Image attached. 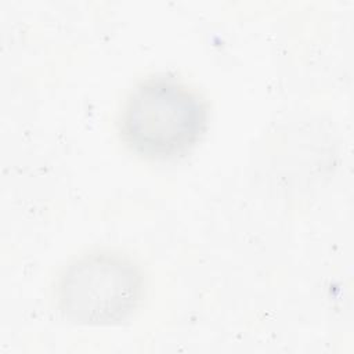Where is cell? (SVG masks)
Returning <instances> with one entry per match:
<instances>
[{
  "label": "cell",
  "mask_w": 354,
  "mask_h": 354,
  "mask_svg": "<svg viewBox=\"0 0 354 354\" xmlns=\"http://www.w3.org/2000/svg\"><path fill=\"white\" fill-rule=\"evenodd\" d=\"M206 101L169 73L140 80L129 93L119 119V133L130 151L151 160L187 155L205 136Z\"/></svg>",
  "instance_id": "1"
},
{
  "label": "cell",
  "mask_w": 354,
  "mask_h": 354,
  "mask_svg": "<svg viewBox=\"0 0 354 354\" xmlns=\"http://www.w3.org/2000/svg\"><path fill=\"white\" fill-rule=\"evenodd\" d=\"M144 274L127 256L97 250L73 260L55 289L59 313L71 322L109 326L126 321L144 296Z\"/></svg>",
  "instance_id": "2"
}]
</instances>
